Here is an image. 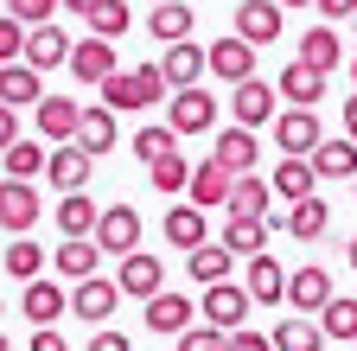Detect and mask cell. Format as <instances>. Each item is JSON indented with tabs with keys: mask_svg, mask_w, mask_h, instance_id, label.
I'll return each instance as SVG.
<instances>
[{
	"mask_svg": "<svg viewBox=\"0 0 357 351\" xmlns=\"http://www.w3.org/2000/svg\"><path fill=\"white\" fill-rule=\"evenodd\" d=\"M0 269H7V275L26 287V281H38V275H45V249H38L32 237H13V243H7V255H0Z\"/></svg>",
	"mask_w": 357,
	"mask_h": 351,
	"instance_id": "f35d334b",
	"label": "cell"
},
{
	"mask_svg": "<svg viewBox=\"0 0 357 351\" xmlns=\"http://www.w3.org/2000/svg\"><path fill=\"white\" fill-rule=\"evenodd\" d=\"M192 313H198V306H192L185 294L160 287V294L147 300V332H160V338H178V332H192Z\"/></svg>",
	"mask_w": 357,
	"mask_h": 351,
	"instance_id": "ac0fdd59",
	"label": "cell"
},
{
	"mask_svg": "<svg viewBox=\"0 0 357 351\" xmlns=\"http://www.w3.org/2000/svg\"><path fill=\"white\" fill-rule=\"evenodd\" d=\"M13 141H20V115H13V109H7V103H0V154H7V147H13Z\"/></svg>",
	"mask_w": 357,
	"mask_h": 351,
	"instance_id": "f907efd6",
	"label": "cell"
},
{
	"mask_svg": "<svg viewBox=\"0 0 357 351\" xmlns=\"http://www.w3.org/2000/svg\"><path fill=\"white\" fill-rule=\"evenodd\" d=\"M275 141H281V154L312 160V147L326 141V128H319V115H312V109H281V115H275Z\"/></svg>",
	"mask_w": 357,
	"mask_h": 351,
	"instance_id": "ba28073f",
	"label": "cell"
},
{
	"mask_svg": "<svg viewBox=\"0 0 357 351\" xmlns=\"http://www.w3.org/2000/svg\"><path fill=\"white\" fill-rule=\"evenodd\" d=\"M7 13H13V20H26V26H52L58 0H7Z\"/></svg>",
	"mask_w": 357,
	"mask_h": 351,
	"instance_id": "bcb514c9",
	"label": "cell"
},
{
	"mask_svg": "<svg viewBox=\"0 0 357 351\" xmlns=\"http://www.w3.org/2000/svg\"><path fill=\"white\" fill-rule=\"evenodd\" d=\"M83 351H134V338H121V332H109V326H96V338H89Z\"/></svg>",
	"mask_w": 357,
	"mask_h": 351,
	"instance_id": "c3c4849f",
	"label": "cell"
},
{
	"mask_svg": "<svg viewBox=\"0 0 357 351\" xmlns=\"http://www.w3.org/2000/svg\"><path fill=\"white\" fill-rule=\"evenodd\" d=\"M312 172H319V179H357V141L351 135H326L312 147Z\"/></svg>",
	"mask_w": 357,
	"mask_h": 351,
	"instance_id": "d4e9b609",
	"label": "cell"
},
{
	"mask_svg": "<svg viewBox=\"0 0 357 351\" xmlns=\"http://www.w3.org/2000/svg\"><path fill=\"white\" fill-rule=\"evenodd\" d=\"M300 64H312V70H338L344 64V45H338V32H332V20L326 26H312V32H300Z\"/></svg>",
	"mask_w": 357,
	"mask_h": 351,
	"instance_id": "1f68e13d",
	"label": "cell"
},
{
	"mask_svg": "<svg viewBox=\"0 0 357 351\" xmlns=\"http://www.w3.org/2000/svg\"><path fill=\"white\" fill-rule=\"evenodd\" d=\"M32 121H38V135H45V141H77L83 103H77V96H45V103L32 109Z\"/></svg>",
	"mask_w": 357,
	"mask_h": 351,
	"instance_id": "7402d4cb",
	"label": "cell"
},
{
	"mask_svg": "<svg viewBox=\"0 0 357 351\" xmlns=\"http://www.w3.org/2000/svg\"><path fill=\"white\" fill-rule=\"evenodd\" d=\"M26 64H32V70L70 64V38H64L58 26H32V32H26Z\"/></svg>",
	"mask_w": 357,
	"mask_h": 351,
	"instance_id": "836d02e7",
	"label": "cell"
},
{
	"mask_svg": "<svg viewBox=\"0 0 357 351\" xmlns=\"http://www.w3.org/2000/svg\"><path fill=\"white\" fill-rule=\"evenodd\" d=\"M172 128H178V135H211V128H217V96L204 90V83L172 90Z\"/></svg>",
	"mask_w": 357,
	"mask_h": 351,
	"instance_id": "9c48e42d",
	"label": "cell"
},
{
	"mask_svg": "<svg viewBox=\"0 0 357 351\" xmlns=\"http://www.w3.org/2000/svg\"><path fill=\"white\" fill-rule=\"evenodd\" d=\"M230 351H275V332H249V326H236V332H230Z\"/></svg>",
	"mask_w": 357,
	"mask_h": 351,
	"instance_id": "7dc6e473",
	"label": "cell"
},
{
	"mask_svg": "<svg viewBox=\"0 0 357 351\" xmlns=\"http://www.w3.org/2000/svg\"><path fill=\"white\" fill-rule=\"evenodd\" d=\"M166 237H172V249H198V243H211V224H204V211L185 198V204H166Z\"/></svg>",
	"mask_w": 357,
	"mask_h": 351,
	"instance_id": "f1b7e54d",
	"label": "cell"
},
{
	"mask_svg": "<svg viewBox=\"0 0 357 351\" xmlns=\"http://www.w3.org/2000/svg\"><path fill=\"white\" fill-rule=\"evenodd\" d=\"M172 147H178V128H172V121H147V128H134V135H128V154L141 160V166L166 160Z\"/></svg>",
	"mask_w": 357,
	"mask_h": 351,
	"instance_id": "d590c367",
	"label": "cell"
},
{
	"mask_svg": "<svg viewBox=\"0 0 357 351\" xmlns=\"http://www.w3.org/2000/svg\"><path fill=\"white\" fill-rule=\"evenodd\" d=\"M0 306H7V300H0Z\"/></svg>",
	"mask_w": 357,
	"mask_h": 351,
	"instance_id": "6125c7cd",
	"label": "cell"
},
{
	"mask_svg": "<svg viewBox=\"0 0 357 351\" xmlns=\"http://www.w3.org/2000/svg\"><path fill=\"white\" fill-rule=\"evenodd\" d=\"M96 217H102V204L89 198V192H64L58 211H52V224H58L64 237H96Z\"/></svg>",
	"mask_w": 357,
	"mask_h": 351,
	"instance_id": "83f0119b",
	"label": "cell"
},
{
	"mask_svg": "<svg viewBox=\"0 0 357 351\" xmlns=\"http://www.w3.org/2000/svg\"><path fill=\"white\" fill-rule=\"evenodd\" d=\"M121 294H134V300H153L160 287H166V262L160 255H147V249H134V255H121Z\"/></svg>",
	"mask_w": 357,
	"mask_h": 351,
	"instance_id": "9a60e30c",
	"label": "cell"
},
{
	"mask_svg": "<svg viewBox=\"0 0 357 351\" xmlns=\"http://www.w3.org/2000/svg\"><path fill=\"white\" fill-rule=\"evenodd\" d=\"M275 83H261V77H249V83H236L230 90V115L243 121V128H261V121H275Z\"/></svg>",
	"mask_w": 357,
	"mask_h": 351,
	"instance_id": "d6986e66",
	"label": "cell"
},
{
	"mask_svg": "<svg viewBox=\"0 0 357 351\" xmlns=\"http://www.w3.org/2000/svg\"><path fill=\"white\" fill-rule=\"evenodd\" d=\"M275 90H281V103L287 109H319V96H326V70H312V64H287L281 77H275Z\"/></svg>",
	"mask_w": 357,
	"mask_h": 351,
	"instance_id": "2e32d148",
	"label": "cell"
},
{
	"mask_svg": "<svg viewBox=\"0 0 357 351\" xmlns=\"http://www.w3.org/2000/svg\"><path fill=\"white\" fill-rule=\"evenodd\" d=\"M121 306V281H109V275H89V281H70V313L83 320V326H102L109 313Z\"/></svg>",
	"mask_w": 357,
	"mask_h": 351,
	"instance_id": "5b68a950",
	"label": "cell"
},
{
	"mask_svg": "<svg viewBox=\"0 0 357 351\" xmlns=\"http://www.w3.org/2000/svg\"><path fill=\"white\" fill-rule=\"evenodd\" d=\"M172 351H230V338H223L217 326H192V332H178Z\"/></svg>",
	"mask_w": 357,
	"mask_h": 351,
	"instance_id": "f6af8a7d",
	"label": "cell"
},
{
	"mask_svg": "<svg viewBox=\"0 0 357 351\" xmlns=\"http://www.w3.org/2000/svg\"><path fill=\"white\" fill-rule=\"evenodd\" d=\"M281 7H312V0H281Z\"/></svg>",
	"mask_w": 357,
	"mask_h": 351,
	"instance_id": "9f6ffc18",
	"label": "cell"
},
{
	"mask_svg": "<svg viewBox=\"0 0 357 351\" xmlns=\"http://www.w3.org/2000/svg\"><path fill=\"white\" fill-rule=\"evenodd\" d=\"M121 64H115V45H109V38H96V32H89V38H77V45H70V77L77 83H109Z\"/></svg>",
	"mask_w": 357,
	"mask_h": 351,
	"instance_id": "5bb4252c",
	"label": "cell"
},
{
	"mask_svg": "<svg viewBox=\"0 0 357 351\" xmlns=\"http://www.w3.org/2000/svg\"><path fill=\"white\" fill-rule=\"evenodd\" d=\"M32 351H70V338H64L58 326H38V332H32Z\"/></svg>",
	"mask_w": 357,
	"mask_h": 351,
	"instance_id": "681fc988",
	"label": "cell"
},
{
	"mask_svg": "<svg viewBox=\"0 0 357 351\" xmlns=\"http://www.w3.org/2000/svg\"><path fill=\"white\" fill-rule=\"evenodd\" d=\"M223 166H230V172H255V160H261V141H255V128H223V135H217V147H211Z\"/></svg>",
	"mask_w": 357,
	"mask_h": 351,
	"instance_id": "f546056e",
	"label": "cell"
},
{
	"mask_svg": "<svg viewBox=\"0 0 357 351\" xmlns=\"http://www.w3.org/2000/svg\"><path fill=\"white\" fill-rule=\"evenodd\" d=\"M38 217H45V198H38L32 179H7V186H0V230H7V237H26Z\"/></svg>",
	"mask_w": 357,
	"mask_h": 351,
	"instance_id": "277c9868",
	"label": "cell"
},
{
	"mask_svg": "<svg viewBox=\"0 0 357 351\" xmlns=\"http://www.w3.org/2000/svg\"><path fill=\"white\" fill-rule=\"evenodd\" d=\"M58 7H70L77 20H89V13H96V7H102V0H58Z\"/></svg>",
	"mask_w": 357,
	"mask_h": 351,
	"instance_id": "f5cc1de1",
	"label": "cell"
},
{
	"mask_svg": "<svg viewBox=\"0 0 357 351\" xmlns=\"http://www.w3.org/2000/svg\"><path fill=\"white\" fill-rule=\"evenodd\" d=\"M312 192H319V172H312V160H294V154H281V166H275V198L300 204V198H312Z\"/></svg>",
	"mask_w": 357,
	"mask_h": 351,
	"instance_id": "d6a6232c",
	"label": "cell"
},
{
	"mask_svg": "<svg viewBox=\"0 0 357 351\" xmlns=\"http://www.w3.org/2000/svg\"><path fill=\"white\" fill-rule=\"evenodd\" d=\"M160 70H166V83H172V90H192V83L211 70V58H204V45H198V38H178V45H166Z\"/></svg>",
	"mask_w": 357,
	"mask_h": 351,
	"instance_id": "44dd1931",
	"label": "cell"
},
{
	"mask_svg": "<svg viewBox=\"0 0 357 351\" xmlns=\"http://www.w3.org/2000/svg\"><path fill=\"white\" fill-rule=\"evenodd\" d=\"M351 198H357V179H351Z\"/></svg>",
	"mask_w": 357,
	"mask_h": 351,
	"instance_id": "94428289",
	"label": "cell"
},
{
	"mask_svg": "<svg viewBox=\"0 0 357 351\" xmlns=\"http://www.w3.org/2000/svg\"><path fill=\"white\" fill-rule=\"evenodd\" d=\"M230 32H243L249 45L261 52V45H275V38L287 32V7H281V0H236V26Z\"/></svg>",
	"mask_w": 357,
	"mask_h": 351,
	"instance_id": "3957f363",
	"label": "cell"
},
{
	"mask_svg": "<svg viewBox=\"0 0 357 351\" xmlns=\"http://www.w3.org/2000/svg\"><path fill=\"white\" fill-rule=\"evenodd\" d=\"M147 32L160 38V45H178V38H192V7H185V0H160V7L147 13Z\"/></svg>",
	"mask_w": 357,
	"mask_h": 351,
	"instance_id": "74e56055",
	"label": "cell"
},
{
	"mask_svg": "<svg viewBox=\"0 0 357 351\" xmlns=\"http://www.w3.org/2000/svg\"><path fill=\"white\" fill-rule=\"evenodd\" d=\"M230 269H236V249H230V243H198V249L185 255V275H192L198 287L230 281Z\"/></svg>",
	"mask_w": 357,
	"mask_h": 351,
	"instance_id": "4316f807",
	"label": "cell"
},
{
	"mask_svg": "<svg viewBox=\"0 0 357 351\" xmlns=\"http://www.w3.org/2000/svg\"><path fill=\"white\" fill-rule=\"evenodd\" d=\"M230 217H275V186L255 179V172H236V186H230V204H223Z\"/></svg>",
	"mask_w": 357,
	"mask_h": 351,
	"instance_id": "484cf974",
	"label": "cell"
},
{
	"mask_svg": "<svg viewBox=\"0 0 357 351\" xmlns=\"http://www.w3.org/2000/svg\"><path fill=\"white\" fill-rule=\"evenodd\" d=\"M128 26H134L128 0H102V7L89 13V32H96V38H115V32H128Z\"/></svg>",
	"mask_w": 357,
	"mask_h": 351,
	"instance_id": "7bdbcfd3",
	"label": "cell"
},
{
	"mask_svg": "<svg viewBox=\"0 0 357 351\" xmlns=\"http://www.w3.org/2000/svg\"><path fill=\"white\" fill-rule=\"evenodd\" d=\"M64 306H70V287L64 281H26V294H20V313L32 320V326H58V313H64Z\"/></svg>",
	"mask_w": 357,
	"mask_h": 351,
	"instance_id": "e0dca14e",
	"label": "cell"
},
{
	"mask_svg": "<svg viewBox=\"0 0 357 351\" xmlns=\"http://www.w3.org/2000/svg\"><path fill=\"white\" fill-rule=\"evenodd\" d=\"M351 83H357V58H351Z\"/></svg>",
	"mask_w": 357,
	"mask_h": 351,
	"instance_id": "680465c9",
	"label": "cell"
},
{
	"mask_svg": "<svg viewBox=\"0 0 357 351\" xmlns=\"http://www.w3.org/2000/svg\"><path fill=\"white\" fill-rule=\"evenodd\" d=\"M351 275H357V237H351Z\"/></svg>",
	"mask_w": 357,
	"mask_h": 351,
	"instance_id": "11a10c76",
	"label": "cell"
},
{
	"mask_svg": "<svg viewBox=\"0 0 357 351\" xmlns=\"http://www.w3.org/2000/svg\"><path fill=\"white\" fill-rule=\"evenodd\" d=\"M204 58H211V77H223V83H230V90H236V83H249V77H255V45H249L243 32H223L217 45H204Z\"/></svg>",
	"mask_w": 357,
	"mask_h": 351,
	"instance_id": "8992f818",
	"label": "cell"
},
{
	"mask_svg": "<svg viewBox=\"0 0 357 351\" xmlns=\"http://www.w3.org/2000/svg\"><path fill=\"white\" fill-rule=\"evenodd\" d=\"M319 326H326V338H357V300L351 294H332L326 313H319Z\"/></svg>",
	"mask_w": 357,
	"mask_h": 351,
	"instance_id": "b9f144b4",
	"label": "cell"
},
{
	"mask_svg": "<svg viewBox=\"0 0 357 351\" xmlns=\"http://www.w3.org/2000/svg\"><path fill=\"white\" fill-rule=\"evenodd\" d=\"M45 179H52L58 192H83V186H89V154H83L77 141H58L52 160H45Z\"/></svg>",
	"mask_w": 357,
	"mask_h": 351,
	"instance_id": "cb8c5ba5",
	"label": "cell"
},
{
	"mask_svg": "<svg viewBox=\"0 0 357 351\" xmlns=\"http://www.w3.org/2000/svg\"><path fill=\"white\" fill-rule=\"evenodd\" d=\"M0 103H7V109H38L45 103V83H38V70L26 58L0 64Z\"/></svg>",
	"mask_w": 357,
	"mask_h": 351,
	"instance_id": "603a6c76",
	"label": "cell"
},
{
	"mask_svg": "<svg viewBox=\"0 0 357 351\" xmlns=\"http://www.w3.org/2000/svg\"><path fill=\"white\" fill-rule=\"evenodd\" d=\"M0 160H7V179H45V160H52V147H45V141H13L7 154H0Z\"/></svg>",
	"mask_w": 357,
	"mask_h": 351,
	"instance_id": "ab89813d",
	"label": "cell"
},
{
	"mask_svg": "<svg viewBox=\"0 0 357 351\" xmlns=\"http://www.w3.org/2000/svg\"><path fill=\"white\" fill-rule=\"evenodd\" d=\"M121 135H115V109L109 103H96V109H83V121H77V147L96 160V154H109Z\"/></svg>",
	"mask_w": 357,
	"mask_h": 351,
	"instance_id": "4dcf8cb0",
	"label": "cell"
},
{
	"mask_svg": "<svg viewBox=\"0 0 357 351\" xmlns=\"http://www.w3.org/2000/svg\"><path fill=\"white\" fill-rule=\"evenodd\" d=\"M332 338H326V326L312 320V313H294V320H281L275 326V351H326Z\"/></svg>",
	"mask_w": 357,
	"mask_h": 351,
	"instance_id": "e575fe53",
	"label": "cell"
},
{
	"mask_svg": "<svg viewBox=\"0 0 357 351\" xmlns=\"http://www.w3.org/2000/svg\"><path fill=\"white\" fill-rule=\"evenodd\" d=\"M52 269H58V281H89L102 269V243L96 237H64L52 249Z\"/></svg>",
	"mask_w": 357,
	"mask_h": 351,
	"instance_id": "7c38bea8",
	"label": "cell"
},
{
	"mask_svg": "<svg viewBox=\"0 0 357 351\" xmlns=\"http://www.w3.org/2000/svg\"><path fill=\"white\" fill-rule=\"evenodd\" d=\"M96 243H102V255H134V249H141V211H134V204H102Z\"/></svg>",
	"mask_w": 357,
	"mask_h": 351,
	"instance_id": "52a82bcc",
	"label": "cell"
},
{
	"mask_svg": "<svg viewBox=\"0 0 357 351\" xmlns=\"http://www.w3.org/2000/svg\"><path fill=\"white\" fill-rule=\"evenodd\" d=\"M230 186H236V172L211 154V160H198V166H192V186H185V198H192L198 211H217V204H230Z\"/></svg>",
	"mask_w": 357,
	"mask_h": 351,
	"instance_id": "30bf717a",
	"label": "cell"
},
{
	"mask_svg": "<svg viewBox=\"0 0 357 351\" xmlns=\"http://www.w3.org/2000/svg\"><path fill=\"white\" fill-rule=\"evenodd\" d=\"M312 7H319V20H351L357 0H312Z\"/></svg>",
	"mask_w": 357,
	"mask_h": 351,
	"instance_id": "816d5d0a",
	"label": "cell"
},
{
	"mask_svg": "<svg viewBox=\"0 0 357 351\" xmlns=\"http://www.w3.org/2000/svg\"><path fill=\"white\" fill-rule=\"evenodd\" d=\"M249 306H255V294H249L243 281H211V287L198 294V313H204V326H217V332H236V326L249 320Z\"/></svg>",
	"mask_w": 357,
	"mask_h": 351,
	"instance_id": "7a4b0ae2",
	"label": "cell"
},
{
	"mask_svg": "<svg viewBox=\"0 0 357 351\" xmlns=\"http://www.w3.org/2000/svg\"><path fill=\"white\" fill-rule=\"evenodd\" d=\"M351 32H357V13H351Z\"/></svg>",
	"mask_w": 357,
	"mask_h": 351,
	"instance_id": "91938a15",
	"label": "cell"
},
{
	"mask_svg": "<svg viewBox=\"0 0 357 351\" xmlns=\"http://www.w3.org/2000/svg\"><path fill=\"white\" fill-rule=\"evenodd\" d=\"M153 7H160V0H153Z\"/></svg>",
	"mask_w": 357,
	"mask_h": 351,
	"instance_id": "be15d7a7",
	"label": "cell"
},
{
	"mask_svg": "<svg viewBox=\"0 0 357 351\" xmlns=\"http://www.w3.org/2000/svg\"><path fill=\"white\" fill-rule=\"evenodd\" d=\"M268 237H275V224H268V217H230L217 243H230V249L249 262V255H261V249H268Z\"/></svg>",
	"mask_w": 357,
	"mask_h": 351,
	"instance_id": "8d00e7d4",
	"label": "cell"
},
{
	"mask_svg": "<svg viewBox=\"0 0 357 351\" xmlns=\"http://www.w3.org/2000/svg\"><path fill=\"white\" fill-rule=\"evenodd\" d=\"M326 300H332V275L319 269V262H306V269L287 275V306H294V313H312V320H319Z\"/></svg>",
	"mask_w": 357,
	"mask_h": 351,
	"instance_id": "8fae6325",
	"label": "cell"
},
{
	"mask_svg": "<svg viewBox=\"0 0 357 351\" xmlns=\"http://www.w3.org/2000/svg\"><path fill=\"white\" fill-rule=\"evenodd\" d=\"M147 179H153V192H166V198H178V192H185V186H192V160H185V154H178V147H172L166 160H153V166H147Z\"/></svg>",
	"mask_w": 357,
	"mask_h": 351,
	"instance_id": "60d3db41",
	"label": "cell"
},
{
	"mask_svg": "<svg viewBox=\"0 0 357 351\" xmlns=\"http://www.w3.org/2000/svg\"><path fill=\"white\" fill-rule=\"evenodd\" d=\"M166 90H172V83H166V70L160 64H134V70H115L109 83H102V103L121 115H141V109H153V103H166Z\"/></svg>",
	"mask_w": 357,
	"mask_h": 351,
	"instance_id": "6da1fadb",
	"label": "cell"
},
{
	"mask_svg": "<svg viewBox=\"0 0 357 351\" xmlns=\"http://www.w3.org/2000/svg\"><path fill=\"white\" fill-rule=\"evenodd\" d=\"M0 351H13V338H7V332H0Z\"/></svg>",
	"mask_w": 357,
	"mask_h": 351,
	"instance_id": "6f0895ef",
	"label": "cell"
},
{
	"mask_svg": "<svg viewBox=\"0 0 357 351\" xmlns=\"http://www.w3.org/2000/svg\"><path fill=\"white\" fill-rule=\"evenodd\" d=\"M287 275H294V269H281V262L268 255V249L243 262V287L255 294V306H275V300H287Z\"/></svg>",
	"mask_w": 357,
	"mask_h": 351,
	"instance_id": "4fadbf2b",
	"label": "cell"
},
{
	"mask_svg": "<svg viewBox=\"0 0 357 351\" xmlns=\"http://www.w3.org/2000/svg\"><path fill=\"white\" fill-rule=\"evenodd\" d=\"M344 135H351V141H357V96H351V103H344Z\"/></svg>",
	"mask_w": 357,
	"mask_h": 351,
	"instance_id": "db71d44e",
	"label": "cell"
},
{
	"mask_svg": "<svg viewBox=\"0 0 357 351\" xmlns=\"http://www.w3.org/2000/svg\"><path fill=\"white\" fill-rule=\"evenodd\" d=\"M26 20H13V13H0V64H13V58H26Z\"/></svg>",
	"mask_w": 357,
	"mask_h": 351,
	"instance_id": "ee69618b",
	"label": "cell"
},
{
	"mask_svg": "<svg viewBox=\"0 0 357 351\" xmlns=\"http://www.w3.org/2000/svg\"><path fill=\"white\" fill-rule=\"evenodd\" d=\"M326 224H332V204L312 192V198H300V204H287V217H281V237H294V243H319L326 237Z\"/></svg>",
	"mask_w": 357,
	"mask_h": 351,
	"instance_id": "ffe728a7",
	"label": "cell"
}]
</instances>
